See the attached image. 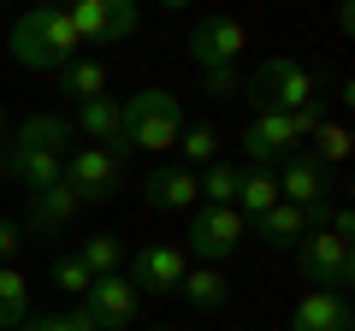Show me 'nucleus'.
Segmentation results:
<instances>
[{
	"label": "nucleus",
	"instance_id": "obj_1",
	"mask_svg": "<svg viewBox=\"0 0 355 331\" xmlns=\"http://www.w3.org/2000/svg\"><path fill=\"white\" fill-rule=\"evenodd\" d=\"M77 30H71V12L65 6H36L12 24V60L30 65V71H60V65L77 60Z\"/></svg>",
	"mask_w": 355,
	"mask_h": 331
},
{
	"label": "nucleus",
	"instance_id": "obj_2",
	"mask_svg": "<svg viewBox=\"0 0 355 331\" xmlns=\"http://www.w3.org/2000/svg\"><path fill=\"white\" fill-rule=\"evenodd\" d=\"M119 118H125V148L142 154H166L184 136V101L172 89H137L130 101H119Z\"/></svg>",
	"mask_w": 355,
	"mask_h": 331
},
{
	"label": "nucleus",
	"instance_id": "obj_3",
	"mask_svg": "<svg viewBox=\"0 0 355 331\" xmlns=\"http://www.w3.org/2000/svg\"><path fill=\"white\" fill-rule=\"evenodd\" d=\"M249 101H254V107H272V113H302V107H320V77L308 71L302 60H284V53H272V60L254 65V77H249Z\"/></svg>",
	"mask_w": 355,
	"mask_h": 331
},
{
	"label": "nucleus",
	"instance_id": "obj_4",
	"mask_svg": "<svg viewBox=\"0 0 355 331\" xmlns=\"http://www.w3.org/2000/svg\"><path fill=\"white\" fill-rule=\"evenodd\" d=\"M296 267L314 290H331V296H349V278H355V249L331 231H308L296 242Z\"/></svg>",
	"mask_w": 355,
	"mask_h": 331
},
{
	"label": "nucleus",
	"instance_id": "obj_5",
	"mask_svg": "<svg viewBox=\"0 0 355 331\" xmlns=\"http://www.w3.org/2000/svg\"><path fill=\"white\" fill-rule=\"evenodd\" d=\"M60 178H65V190H71L83 207H95V202H113V195L125 190V166H119L107 148H89V142H83V148L65 154Z\"/></svg>",
	"mask_w": 355,
	"mask_h": 331
},
{
	"label": "nucleus",
	"instance_id": "obj_6",
	"mask_svg": "<svg viewBox=\"0 0 355 331\" xmlns=\"http://www.w3.org/2000/svg\"><path fill=\"white\" fill-rule=\"evenodd\" d=\"M243 237H249V219H243L237 207H196L190 213V242H184V249H190L196 260H207V267H219Z\"/></svg>",
	"mask_w": 355,
	"mask_h": 331
},
{
	"label": "nucleus",
	"instance_id": "obj_7",
	"mask_svg": "<svg viewBox=\"0 0 355 331\" xmlns=\"http://www.w3.org/2000/svg\"><path fill=\"white\" fill-rule=\"evenodd\" d=\"M243 48H249V30H243V18H202V24L190 30V60L202 65V71H231V65L243 60Z\"/></svg>",
	"mask_w": 355,
	"mask_h": 331
},
{
	"label": "nucleus",
	"instance_id": "obj_8",
	"mask_svg": "<svg viewBox=\"0 0 355 331\" xmlns=\"http://www.w3.org/2000/svg\"><path fill=\"white\" fill-rule=\"evenodd\" d=\"M279 202H291V207H302L308 213V225H326V207H331V184H326V166H314L308 154H291L284 160V172H279Z\"/></svg>",
	"mask_w": 355,
	"mask_h": 331
},
{
	"label": "nucleus",
	"instance_id": "obj_9",
	"mask_svg": "<svg viewBox=\"0 0 355 331\" xmlns=\"http://www.w3.org/2000/svg\"><path fill=\"white\" fill-rule=\"evenodd\" d=\"M184 272H190V255L178 249V242H148L137 260H130V284H137V296H178V284H184Z\"/></svg>",
	"mask_w": 355,
	"mask_h": 331
},
{
	"label": "nucleus",
	"instance_id": "obj_10",
	"mask_svg": "<svg viewBox=\"0 0 355 331\" xmlns=\"http://www.w3.org/2000/svg\"><path fill=\"white\" fill-rule=\"evenodd\" d=\"M83 307H89V319H95L101 331H130L142 296H137V284H130L125 272H113V278H95V284H89Z\"/></svg>",
	"mask_w": 355,
	"mask_h": 331
},
{
	"label": "nucleus",
	"instance_id": "obj_11",
	"mask_svg": "<svg viewBox=\"0 0 355 331\" xmlns=\"http://www.w3.org/2000/svg\"><path fill=\"white\" fill-rule=\"evenodd\" d=\"M71 130H83L89 148H107L119 166H125L130 148H125V118H119V101H113V95H101V101H83V107H77V125H71Z\"/></svg>",
	"mask_w": 355,
	"mask_h": 331
},
{
	"label": "nucleus",
	"instance_id": "obj_12",
	"mask_svg": "<svg viewBox=\"0 0 355 331\" xmlns=\"http://www.w3.org/2000/svg\"><path fill=\"white\" fill-rule=\"evenodd\" d=\"M142 195H148V207H160V213H196V207H202V184H196V172H184V166L148 172Z\"/></svg>",
	"mask_w": 355,
	"mask_h": 331
},
{
	"label": "nucleus",
	"instance_id": "obj_13",
	"mask_svg": "<svg viewBox=\"0 0 355 331\" xmlns=\"http://www.w3.org/2000/svg\"><path fill=\"white\" fill-rule=\"evenodd\" d=\"M291 331H355L349 314V296H331V290H308L291 314Z\"/></svg>",
	"mask_w": 355,
	"mask_h": 331
},
{
	"label": "nucleus",
	"instance_id": "obj_14",
	"mask_svg": "<svg viewBox=\"0 0 355 331\" xmlns=\"http://www.w3.org/2000/svg\"><path fill=\"white\" fill-rule=\"evenodd\" d=\"M77 207H83V202H77V195L65 190V178H60V184H48V190H36V195H30L24 225H18V231H36V237H48V231L71 225V219H77Z\"/></svg>",
	"mask_w": 355,
	"mask_h": 331
},
{
	"label": "nucleus",
	"instance_id": "obj_15",
	"mask_svg": "<svg viewBox=\"0 0 355 331\" xmlns=\"http://www.w3.org/2000/svg\"><path fill=\"white\" fill-rule=\"evenodd\" d=\"M71 118H60V113H30L24 125H18V136H12V148H30V154H71Z\"/></svg>",
	"mask_w": 355,
	"mask_h": 331
},
{
	"label": "nucleus",
	"instance_id": "obj_16",
	"mask_svg": "<svg viewBox=\"0 0 355 331\" xmlns=\"http://www.w3.org/2000/svg\"><path fill=\"white\" fill-rule=\"evenodd\" d=\"M308 231H314V225H308V213H302V207H291V202H279L272 213L249 219V237H261L266 249H296Z\"/></svg>",
	"mask_w": 355,
	"mask_h": 331
},
{
	"label": "nucleus",
	"instance_id": "obj_17",
	"mask_svg": "<svg viewBox=\"0 0 355 331\" xmlns=\"http://www.w3.org/2000/svg\"><path fill=\"white\" fill-rule=\"evenodd\" d=\"M178 296H184L190 307H202V314H214V307H225L231 284H225V272H219V267H196V272H184Z\"/></svg>",
	"mask_w": 355,
	"mask_h": 331
},
{
	"label": "nucleus",
	"instance_id": "obj_18",
	"mask_svg": "<svg viewBox=\"0 0 355 331\" xmlns=\"http://www.w3.org/2000/svg\"><path fill=\"white\" fill-rule=\"evenodd\" d=\"M60 89L71 95L77 107H83V101H101V95H107V65H101V60H71V65H60Z\"/></svg>",
	"mask_w": 355,
	"mask_h": 331
},
{
	"label": "nucleus",
	"instance_id": "obj_19",
	"mask_svg": "<svg viewBox=\"0 0 355 331\" xmlns=\"http://www.w3.org/2000/svg\"><path fill=\"white\" fill-rule=\"evenodd\" d=\"M237 207L243 219H261V213H272V207H279V178H272V172H249V166H243V184H237Z\"/></svg>",
	"mask_w": 355,
	"mask_h": 331
},
{
	"label": "nucleus",
	"instance_id": "obj_20",
	"mask_svg": "<svg viewBox=\"0 0 355 331\" xmlns=\"http://www.w3.org/2000/svg\"><path fill=\"white\" fill-rule=\"evenodd\" d=\"M77 260L89 267V278H113V272H125V242L113 231H95V237H83Z\"/></svg>",
	"mask_w": 355,
	"mask_h": 331
},
{
	"label": "nucleus",
	"instance_id": "obj_21",
	"mask_svg": "<svg viewBox=\"0 0 355 331\" xmlns=\"http://www.w3.org/2000/svg\"><path fill=\"white\" fill-rule=\"evenodd\" d=\"M30 319V278L18 267H0V331H18Z\"/></svg>",
	"mask_w": 355,
	"mask_h": 331
},
{
	"label": "nucleus",
	"instance_id": "obj_22",
	"mask_svg": "<svg viewBox=\"0 0 355 331\" xmlns=\"http://www.w3.org/2000/svg\"><path fill=\"white\" fill-rule=\"evenodd\" d=\"M219 160V130L214 125H184V136H178V166L184 172H196V166H214Z\"/></svg>",
	"mask_w": 355,
	"mask_h": 331
},
{
	"label": "nucleus",
	"instance_id": "obj_23",
	"mask_svg": "<svg viewBox=\"0 0 355 331\" xmlns=\"http://www.w3.org/2000/svg\"><path fill=\"white\" fill-rule=\"evenodd\" d=\"M196 184H202V207H231L237 202V184H243V166L214 160L207 172H196Z\"/></svg>",
	"mask_w": 355,
	"mask_h": 331
},
{
	"label": "nucleus",
	"instance_id": "obj_24",
	"mask_svg": "<svg viewBox=\"0 0 355 331\" xmlns=\"http://www.w3.org/2000/svg\"><path fill=\"white\" fill-rule=\"evenodd\" d=\"M137 24H142V6H137V0H107V30H101V48L125 42Z\"/></svg>",
	"mask_w": 355,
	"mask_h": 331
},
{
	"label": "nucleus",
	"instance_id": "obj_25",
	"mask_svg": "<svg viewBox=\"0 0 355 331\" xmlns=\"http://www.w3.org/2000/svg\"><path fill=\"white\" fill-rule=\"evenodd\" d=\"M89 284H95V278H89V267H83L77 255H60V260H53V290H65V296H89Z\"/></svg>",
	"mask_w": 355,
	"mask_h": 331
},
{
	"label": "nucleus",
	"instance_id": "obj_26",
	"mask_svg": "<svg viewBox=\"0 0 355 331\" xmlns=\"http://www.w3.org/2000/svg\"><path fill=\"white\" fill-rule=\"evenodd\" d=\"M314 142H320V154H308L314 166H331V160H343V154H349V130H343V125H326V118H320Z\"/></svg>",
	"mask_w": 355,
	"mask_h": 331
},
{
	"label": "nucleus",
	"instance_id": "obj_27",
	"mask_svg": "<svg viewBox=\"0 0 355 331\" xmlns=\"http://www.w3.org/2000/svg\"><path fill=\"white\" fill-rule=\"evenodd\" d=\"M202 77H207V95H214V101H225V95H237V89H243L237 65H231V71H202Z\"/></svg>",
	"mask_w": 355,
	"mask_h": 331
},
{
	"label": "nucleus",
	"instance_id": "obj_28",
	"mask_svg": "<svg viewBox=\"0 0 355 331\" xmlns=\"http://www.w3.org/2000/svg\"><path fill=\"white\" fill-rule=\"evenodd\" d=\"M18 249H24V231H18L12 219H0V267H12Z\"/></svg>",
	"mask_w": 355,
	"mask_h": 331
},
{
	"label": "nucleus",
	"instance_id": "obj_29",
	"mask_svg": "<svg viewBox=\"0 0 355 331\" xmlns=\"http://www.w3.org/2000/svg\"><path fill=\"white\" fill-rule=\"evenodd\" d=\"M18 331H77V325H71V314H30Z\"/></svg>",
	"mask_w": 355,
	"mask_h": 331
},
{
	"label": "nucleus",
	"instance_id": "obj_30",
	"mask_svg": "<svg viewBox=\"0 0 355 331\" xmlns=\"http://www.w3.org/2000/svg\"><path fill=\"white\" fill-rule=\"evenodd\" d=\"M71 325H77V331H101L95 319H89V307H71Z\"/></svg>",
	"mask_w": 355,
	"mask_h": 331
},
{
	"label": "nucleus",
	"instance_id": "obj_31",
	"mask_svg": "<svg viewBox=\"0 0 355 331\" xmlns=\"http://www.w3.org/2000/svg\"><path fill=\"white\" fill-rule=\"evenodd\" d=\"M0 142H6V113H0Z\"/></svg>",
	"mask_w": 355,
	"mask_h": 331
},
{
	"label": "nucleus",
	"instance_id": "obj_32",
	"mask_svg": "<svg viewBox=\"0 0 355 331\" xmlns=\"http://www.w3.org/2000/svg\"><path fill=\"white\" fill-rule=\"evenodd\" d=\"M154 331H172V325H154Z\"/></svg>",
	"mask_w": 355,
	"mask_h": 331
}]
</instances>
